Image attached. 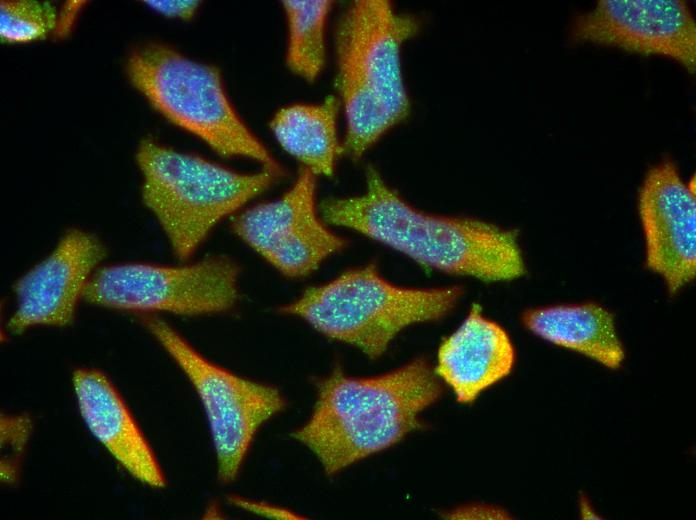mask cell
Masks as SVG:
<instances>
[{
    "mask_svg": "<svg viewBox=\"0 0 696 520\" xmlns=\"http://www.w3.org/2000/svg\"><path fill=\"white\" fill-rule=\"evenodd\" d=\"M319 211L327 224L362 234L426 269L485 282L526 273L517 230L416 208L372 166L366 169L361 194L327 198Z\"/></svg>",
    "mask_w": 696,
    "mask_h": 520,
    "instance_id": "1",
    "label": "cell"
},
{
    "mask_svg": "<svg viewBox=\"0 0 696 520\" xmlns=\"http://www.w3.org/2000/svg\"><path fill=\"white\" fill-rule=\"evenodd\" d=\"M316 387L312 413L291 437L317 457L327 475L420 429V414L443 393L440 378L424 357L370 377L349 376L336 366Z\"/></svg>",
    "mask_w": 696,
    "mask_h": 520,
    "instance_id": "2",
    "label": "cell"
},
{
    "mask_svg": "<svg viewBox=\"0 0 696 520\" xmlns=\"http://www.w3.org/2000/svg\"><path fill=\"white\" fill-rule=\"evenodd\" d=\"M418 19L386 0L348 5L336 28V88L345 117L342 153L360 159L410 113L401 53Z\"/></svg>",
    "mask_w": 696,
    "mask_h": 520,
    "instance_id": "3",
    "label": "cell"
},
{
    "mask_svg": "<svg viewBox=\"0 0 696 520\" xmlns=\"http://www.w3.org/2000/svg\"><path fill=\"white\" fill-rule=\"evenodd\" d=\"M462 294L459 286L397 285L376 264L368 263L308 287L279 311L304 320L328 339L377 359L405 328L450 314Z\"/></svg>",
    "mask_w": 696,
    "mask_h": 520,
    "instance_id": "4",
    "label": "cell"
},
{
    "mask_svg": "<svg viewBox=\"0 0 696 520\" xmlns=\"http://www.w3.org/2000/svg\"><path fill=\"white\" fill-rule=\"evenodd\" d=\"M135 158L142 176V201L181 261L191 258L222 220L281 176L267 169L236 171L149 137L140 141Z\"/></svg>",
    "mask_w": 696,
    "mask_h": 520,
    "instance_id": "5",
    "label": "cell"
},
{
    "mask_svg": "<svg viewBox=\"0 0 696 520\" xmlns=\"http://www.w3.org/2000/svg\"><path fill=\"white\" fill-rule=\"evenodd\" d=\"M132 86L166 120L194 135L215 153L243 158L282 175V168L232 104L219 69L190 59L162 43L129 54Z\"/></svg>",
    "mask_w": 696,
    "mask_h": 520,
    "instance_id": "6",
    "label": "cell"
},
{
    "mask_svg": "<svg viewBox=\"0 0 696 520\" xmlns=\"http://www.w3.org/2000/svg\"><path fill=\"white\" fill-rule=\"evenodd\" d=\"M141 322L183 371L202 403L219 481H234L259 429L286 407L284 396L275 386L208 360L164 320L146 315Z\"/></svg>",
    "mask_w": 696,
    "mask_h": 520,
    "instance_id": "7",
    "label": "cell"
},
{
    "mask_svg": "<svg viewBox=\"0 0 696 520\" xmlns=\"http://www.w3.org/2000/svg\"><path fill=\"white\" fill-rule=\"evenodd\" d=\"M240 267L223 255L181 265L128 262L101 266L84 298L99 307L181 316L220 314L239 299Z\"/></svg>",
    "mask_w": 696,
    "mask_h": 520,
    "instance_id": "8",
    "label": "cell"
},
{
    "mask_svg": "<svg viewBox=\"0 0 696 520\" xmlns=\"http://www.w3.org/2000/svg\"><path fill=\"white\" fill-rule=\"evenodd\" d=\"M316 192L317 176L301 167L279 198L236 214L232 230L284 276L306 277L348 244L322 218Z\"/></svg>",
    "mask_w": 696,
    "mask_h": 520,
    "instance_id": "9",
    "label": "cell"
},
{
    "mask_svg": "<svg viewBox=\"0 0 696 520\" xmlns=\"http://www.w3.org/2000/svg\"><path fill=\"white\" fill-rule=\"evenodd\" d=\"M570 35L577 43L662 56L696 71V22L684 1L600 0L574 19Z\"/></svg>",
    "mask_w": 696,
    "mask_h": 520,
    "instance_id": "10",
    "label": "cell"
},
{
    "mask_svg": "<svg viewBox=\"0 0 696 520\" xmlns=\"http://www.w3.org/2000/svg\"><path fill=\"white\" fill-rule=\"evenodd\" d=\"M105 256V245L94 234L81 229L66 231L53 250L14 283L16 304L7 322L9 333L72 324Z\"/></svg>",
    "mask_w": 696,
    "mask_h": 520,
    "instance_id": "11",
    "label": "cell"
},
{
    "mask_svg": "<svg viewBox=\"0 0 696 520\" xmlns=\"http://www.w3.org/2000/svg\"><path fill=\"white\" fill-rule=\"evenodd\" d=\"M645 262L661 276L670 295L696 276V198L670 158L651 167L638 195Z\"/></svg>",
    "mask_w": 696,
    "mask_h": 520,
    "instance_id": "12",
    "label": "cell"
},
{
    "mask_svg": "<svg viewBox=\"0 0 696 520\" xmlns=\"http://www.w3.org/2000/svg\"><path fill=\"white\" fill-rule=\"evenodd\" d=\"M80 414L91 434L135 479L162 488L165 475L140 427L110 379L94 368L72 377Z\"/></svg>",
    "mask_w": 696,
    "mask_h": 520,
    "instance_id": "13",
    "label": "cell"
},
{
    "mask_svg": "<svg viewBox=\"0 0 696 520\" xmlns=\"http://www.w3.org/2000/svg\"><path fill=\"white\" fill-rule=\"evenodd\" d=\"M515 361L507 331L485 317L481 306L474 303L462 323L440 344L435 372L458 402L469 404L507 377Z\"/></svg>",
    "mask_w": 696,
    "mask_h": 520,
    "instance_id": "14",
    "label": "cell"
},
{
    "mask_svg": "<svg viewBox=\"0 0 696 520\" xmlns=\"http://www.w3.org/2000/svg\"><path fill=\"white\" fill-rule=\"evenodd\" d=\"M523 325L535 335L617 369L624 359L614 316L595 302L528 309Z\"/></svg>",
    "mask_w": 696,
    "mask_h": 520,
    "instance_id": "15",
    "label": "cell"
},
{
    "mask_svg": "<svg viewBox=\"0 0 696 520\" xmlns=\"http://www.w3.org/2000/svg\"><path fill=\"white\" fill-rule=\"evenodd\" d=\"M339 100L328 96L319 103H296L279 109L270 129L279 145L316 176L335 171L342 143L337 132Z\"/></svg>",
    "mask_w": 696,
    "mask_h": 520,
    "instance_id": "16",
    "label": "cell"
},
{
    "mask_svg": "<svg viewBox=\"0 0 696 520\" xmlns=\"http://www.w3.org/2000/svg\"><path fill=\"white\" fill-rule=\"evenodd\" d=\"M287 24L286 65L296 76L313 82L326 59V26L332 3L326 0L283 1Z\"/></svg>",
    "mask_w": 696,
    "mask_h": 520,
    "instance_id": "17",
    "label": "cell"
},
{
    "mask_svg": "<svg viewBox=\"0 0 696 520\" xmlns=\"http://www.w3.org/2000/svg\"><path fill=\"white\" fill-rule=\"evenodd\" d=\"M58 12L49 2L1 1L0 37L9 44H24L54 34Z\"/></svg>",
    "mask_w": 696,
    "mask_h": 520,
    "instance_id": "18",
    "label": "cell"
},
{
    "mask_svg": "<svg viewBox=\"0 0 696 520\" xmlns=\"http://www.w3.org/2000/svg\"><path fill=\"white\" fill-rule=\"evenodd\" d=\"M1 480L13 484L19 475V460L32 432L27 414L1 415Z\"/></svg>",
    "mask_w": 696,
    "mask_h": 520,
    "instance_id": "19",
    "label": "cell"
},
{
    "mask_svg": "<svg viewBox=\"0 0 696 520\" xmlns=\"http://www.w3.org/2000/svg\"><path fill=\"white\" fill-rule=\"evenodd\" d=\"M146 5L153 11L167 18L190 20L194 17L199 7L198 1H145Z\"/></svg>",
    "mask_w": 696,
    "mask_h": 520,
    "instance_id": "20",
    "label": "cell"
},
{
    "mask_svg": "<svg viewBox=\"0 0 696 520\" xmlns=\"http://www.w3.org/2000/svg\"><path fill=\"white\" fill-rule=\"evenodd\" d=\"M452 519L467 518H504L506 513L500 509L485 506H465L451 510L446 514Z\"/></svg>",
    "mask_w": 696,
    "mask_h": 520,
    "instance_id": "21",
    "label": "cell"
},
{
    "mask_svg": "<svg viewBox=\"0 0 696 520\" xmlns=\"http://www.w3.org/2000/svg\"><path fill=\"white\" fill-rule=\"evenodd\" d=\"M236 506H240L245 510H249L253 513H258L269 517H281V518H294L295 514L284 509H278L277 507H272L263 502H256L253 500H246L241 498H231L230 500Z\"/></svg>",
    "mask_w": 696,
    "mask_h": 520,
    "instance_id": "22",
    "label": "cell"
},
{
    "mask_svg": "<svg viewBox=\"0 0 696 520\" xmlns=\"http://www.w3.org/2000/svg\"><path fill=\"white\" fill-rule=\"evenodd\" d=\"M84 2L73 1L67 3L58 13L55 33L59 37L67 36L71 31L80 9Z\"/></svg>",
    "mask_w": 696,
    "mask_h": 520,
    "instance_id": "23",
    "label": "cell"
}]
</instances>
